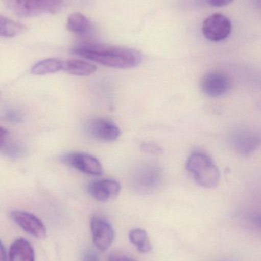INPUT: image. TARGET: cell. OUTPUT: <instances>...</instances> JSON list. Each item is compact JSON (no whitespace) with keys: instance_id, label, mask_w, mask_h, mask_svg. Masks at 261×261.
Instances as JSON below:
<instances>
[{"instance_id":"8fae6325","label":"cell","mask_w":261,"mask_h":261,"mask_svg":"<svg viewBox=\"0 0 261 261\" xmlns=\"http://www.w3.org/2000/svg\"><path fill=\"white\" fill-rule=\"evenodd\" d=\"M260 135L255 130L241 129L233 135L232 142L238 153L244 156L252 154L260 144Z\"/></svg>"},{"instance_id":"9c48e42d","label":"cell","mask_w":261,"mask_h":261,"mask_svg":"<svg viewBox=\"0 0 261 261\" xmlns=\"http://www.w3.org/2000/svg\"><path fill=\"white\" fill-rule=\"evenodd\" d=\"M87 130L93 138L104 141H115L121 135V129L114 122L103 118L90 120Z\"/></svg>"},{"instance_id":"484cf974","label":"cell","mask_w":261,"mask_h":261,"mask_svg":"<svg viewBox=\"0 0 261 261\" xmlns=\"http://www.w3.org/2000/svg\"><path fill=\"white\" fill-rule=\"evenodd\" d=\"M0 261H7L6 251H5L4 246H3L1 241H0Z\"/></svg>"},{"instance_id":"cb8c5ba5","label":"cell","mask_w":261,"mask_h":261,"mask_svg":"<svg viewBox=\"0 0 261 261\" xmlns=\"http://www.w3.org/2000/svg\"><path fill=\"white\" fill-rule=\"evenodd\" d=\"M6 118H7L8 120L12 122H19L21 120L19 115L14 111L8 112L6 113Z\"/></svg>"},{"instance_id":"ffe728a7","label":"cell","mask_w":261,"mask_h":261,"mask_svg":"<svg viewBox=\"0 0 261 261\" xmlns=\"http://www.w3.org/2000/svg\"><path fill=\"white\" fill-rule=\"evenodd\" d=\"M234 0H205L207 4L214 7H222L233 3Z\"/></svg>"},{"instance_id":"d4e9b609","label":"cell","mask_w":261,"mask_h":261,"mask_svg":"<svg viewBox=\"0 0 261 261\" xmlns=\"http://www.w3.org/2000/svg\"><path fill=\"white\" fill-rule=\"evenodd\" d=\"M83 261H100L98 254L93 251H87L84 256Z\"/></svg>"},{"instance_id":"4fadbf2b","label":"cell","mask_w":261,"mask_h":261,"mask_svg":"<svg viewBox=\"0 0 261 261\" xmlns=\"http://www.w3.org/2000/svg\"><path fill=\"white\" fill-rule=\"evenodd\" d=\"M9 261H35V251L29 241L20 238L11 245Z\"/></svg>"},{"instance_id":"ac0fdd59","label":"cell","mask_w":261,"mask_h":261,"mask_svg":"<svg viewBox=\"0 0 261 261\" xmlns=\"http://www.w3.org/2000/svg\"><path fill=\"white\" fill-rule=\"evenodd\" d=\"M27 30V28L21 23L0 16V36L12 38L21 35Z\"/></svg>"},{"instance_id":"9a60e30c","label":"cell","mask_w":261,"mask_h":261,"mask_svg":"<svg viewBox=\"0 0 261 261\" xmlns=\"http://www.w3.org/2000/svg\"><path fill=\"white\" fill-rule=\"evenodd\" d=\"M67 28L76 35H87L91 30V22L83 14L73 13L67 18Z\"/></svg>"},{"instance_id":"603a6c76","label":"cell","mask_w":261,"mask_h":261,"mask_svg":"<svg viewBox=\"0 0 261 261\" xmlns=\"http://www.w3.org/2000/svg\"><path fill=\"white\" fill-rule=\"evenodd\" d=\"M9 130L0 126V148L6 144V141L9 140Z\"/></svg>"},{"instance_id":"7a4b0ae2","label":"cell","mask_w":261,"mask_h":261,"mask_svg":"<svg viewBox=\"0 0 261 261\" xmlns=\"http://www.w3.org/2000/svg\"><path fill=\"white\" fill-rule=\"evenodd\" d=\"M186 168L194 180L205 188H214L220 180V171L217 165L208 155L202 152H194L190 155Z\"/></svg>"},{"instance_id":"6da1fadb","label":"cell","mask_w":261,"mask_h":261,"mask_svg":"<svg viewBox=\"0 0 261 261\" xmlns=\"http://www.w3.org/2000/svg\"><path fill=\"white\" fill-rule=\"evenodd\" d=\"M78 56L116 69L137 67L143 61V55L136 49L94 43H83L72 49Z\"/></svg>"},{"instance_id":"5b68a950","label":"cell","mask_w":261,"mask_h":261,"mask_svg":"<svg viewBox=\"0 0 261 261\" xmlns=\"http://www.w3.org/2000/svg\"><path fill=\"white\" fill-rule=\"evenodd\" d=\"M64 161L79 171L92 176H101L102 164L95 156L84 152H74L64 156Z\"/></svg>"},{"instance_id":"d6986e66","label":"cell","mask_w":261,"mask_h":261,"mask_svg":"<svg viewBox=\"0 0 261 261\" xmlns=\"http://www.w3.org/2000/svg\"><path fill=\"white\" fill-rule=\"evenodd\" d=\"M0 149L8 156H12V158L19 156L23 153V148L21 146L18 145L16 143L11 142L9 140H8L6 144Z\"/></svg>"},{"instance_id":"4316f807","label":"cell","mask_w":261,"mask_h":261,"mask_svg":"<svg viewBox=\"0 0 261 261\" xmlns=\"http://www.w3.org/2000/svg\"><path fill=\"white\" fill-rule=\"evenodd\" d=\"M0 97H1V92H0Z\"/></svg>"},{"instance_id":"44dd1931","label":"cell","mask_w":261,"mask_h":261,"mask_svg":"<svg viewBox=\"0 0 261 261\" xmlns=\"http://www.w3.org/2000/svg\"><path fill=\"white\" fill-rule=\"evenodd\" d=\"M108 261H137L128 256L124 255V254H119V253H114L110 254L109 257Z\"/></svg>"},{"instance_id":"5bb4252c","label":"cell","mask_w":261,"mask_h":261,"mask_svg":"<svg viewBox=\"0 0 261 261\" xmlns=\"http://www.w3.org/2000/svg\"><path fill=\"white\" fill-rule=\"evenodd\" d=\"M63 70L75 76H87L95 73L97 67L83 60L72 59L64 62Z\"/></svg>"},{"instance_id":"7c38bea8","label":"cell","mask_w":261,"mask_h":261,"mask_svg":"<svg viewBox=\"0 0 261 261\" xmlns=\"http://www.w3.org/2000/svg\"><path fill=\"white\" fill-rule=\"evenodd\" d=\"M89 193L98 202H107L116 197L121 192V184L114 179H101L88 186Z\"/></svg>"},{"instance_id":"2e32d148","label":"cell","mask_w":261,"mask_h":261,"mask_svg":"<svg viewBox=\"0 0 261 261\" xmlns=\"http://www.w3.org/2000/svg\"><path fill=\"white\" fill-rule=\"evenodd\" d=\"M64 69V61L56 58H49L35 64L31 69L34 75H46L57 73Z\"/></svg>"},{"instance_id":"52a82bcc","label":"cell","mask_w":261,"mask_h":261,"mask_svg":"<svg viewBox=\"0 0 261 261\" xmlns=\"http://www.w3.org/2000/svg\"><path fill=\"white\" fill-rule=\"evenodd\" d=\"M11 217L28 234L36 239L45 238L47 233L45 226L41 219L35 215L21 210H15L11 213Z\"/></svg>"},{"instance_id":"e0dca14e","label":"cell","mask_w":261,"mask_h":261,"mask_svg":"<svg viewBox=\"0 0 261 261\" xmlns=\"http://www.w3.org/2000/svg\"><path fill=\"white\" fill-rule=\"evenodd\" d=\"M130 242L141 254H147L152 251V245L147 231L141 228H134L129 233Z\"/></svg>"},{"instance_id":"277c9868","label":"cell","mask_w":261,"mask_h":261,"mask_svg":"<svg viewBox=\"0 0 261 261\" xmlns=\"http://www.w3.org/2000/svg\"><path fill=\"white\" fill-rule=\"evenodd\" d=\"M232 30V24L229 18L222 14L210 15L202 24L204 36L211 41H221L226 39Z\"/></svg>"},{"instance_id":"3957f363","label":"cell","mask_w":261,"mask_h":261,"mask_svg":"<svg viewBox=\"0 0 261 261\" xmlns=\"http://www.w3.org/2000/svg\"><path fill=\"white\" fill-rule=\"evenodd\" d=\"M12 13L19 17H35L59 10L63 0H3Z\"/></svg>"},{"instance_id":"7402d4cb","label":"cell","mask_w":261,"mask_h":261,"mask_svg":"<svg viewBox=\"0 0 261 261\" xmlns=\"http://www.w3.org/2000/svg\"><path fill=\"white\" fill-rule=\"evenodd\" d=\"M143 150H145L146 152H148L150 153H160L162 152L160 147L159 146L154 144H144Z\"/></svg>"},{"instance_id":"8992f818","label":"cell","mask_w":261,"mask_h":261,"mask_svg":"<svg viewBox=\"0 0 261 261\" xmlns=\"http://www.w3.org/2000/svg\"><path fill=\"white\" fill-rule=\"evenodd\" d=\"M93 242L96 248L105 251L111 246L114 240L115 233L111 225L99 216H93L90 220Z\"/></svg>"},{"instance_id":"30bf717a","label":"cell","mask_w":261,"mask_h":261,"mask_svg":"<svg viewBox=\"0 0 261 261\" xmlns=\"http://www.w3.org/2000/svg\"><path fill=\"white\" fill-rule=\"evenodd\" d=\"M201 87L206 96L213 98L219 97L228 93L231 88V81L223 73H208L202 80Z\"/></svg>"},{"instance_id":"ba28073f","label":"cell","mask_w":261,"mask_h":261,"mask_svg":"<svg viewBox=\"0 0 261 261\" xmlns=\"http://www.w3.org/2000/svg\"><path fill=\"white\" fill-rule=\"evenodd\" d=\"M162 179V171L160 167L153 164H147L138 169L133 181L139 190H150L159 185Z\"/></svg>"}]
</instances>
